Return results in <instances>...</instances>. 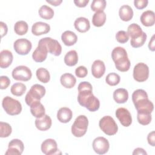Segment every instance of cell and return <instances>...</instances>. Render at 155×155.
I'll use <instances>...</instances> for the list:
<instances>
[{"label": "cell", "mask_w": 155, "mask_h": 155, "mask_svg": "<svg viewBox=\"0 0 155 155\" xmlns=\"http://www.w3.org/2000/svg\"><path fill=\"white\" fill-rule=\"evenodd\" d=\"M12 77L16 81H28L32 76L31 70L25 65H19L15 67L12 73Z\"/></svg>", "instance_id": "9"}, {"label": "cell", "mask_w": 155, "mask_h": 155, "mask_svg": "<svg viewBox=\"0 0 155 155\" xmlns=\"http://www.w3.org/2000/svg\"><path fill=\"white\" fill-rule=\"evenodd\" d=\"M88 74V70L84 66H79L75 70V74L78 78H84Z\"/></svg>", "instance_id": "42"}, {"label": "cell", "mask_w": 155, "mask_h": 155, "mask_svg": "<svg viewBox=\"0 0 155 155\" xmlns=\"http://www.w3.org/2000/svg\"><path fill=\"white\" fill-rule=\"evenodd\" d=\"M30 112L34 117L40 118L45 115V109L40 101H38L30 106Z\"/></svg>", "instance_id": "28"}, {"label": "cell", "mask_w": 155, "mask_h": 155, "mask_svg": "<svg viewBox=\"0 0 155 155\" xmlns=\"http://www.w3.org/2000/svg\"><path fill=\"white\" fill-rule=\"evenodd\" d=\"M0 30H1V34L2 38L5 35H6L8 31V28L6 24L2 21L0 22Z\"/></svg>", "instance_id": "46"}, {"label": "cell", "mask_w": 155, "mask_h": 155, "mask_svg": "<svg viewBox=\"0 0 155 155\" xmlns=\"http://www.w3.org/2000/svg\"><path fill=\"white\" fill-rule=\"evenodd\" d=\"M137 111H147L151 113L154 110V105L148 97L141 98L133 102Z\"/></svg>", "instance_id": "15"}, {"label": "cell", "mask_w": 155, "mask_h": 155, "mask_svg": "<svg viewBox=\"0 0 155 155\" xmlns=\"http://www.w3.org/2000/svg\"><path fill=\"white\" fill-rule=\"evenodd\" d=\"M148 48L150 50L154 51L155 50V45H154V35H153L148 43Z\"/></svg>", "instance_id": "48"}, {"label": "cell", "mask_w": 155, "mask_h": 155, "mask_svg": "<svg viewBox=\"0 0 155 155\" xmlns=\"http://www.w3.org/2000/svg\"><path fill=\"white\" fill-rule=\"evenodd\" d=\"M38 13H39V16L42 18H43L44 19H47V20L51 19L54 16L53 10L51 7H50L46 5H42L39 8Z\"/></svg>", "instance_id": "32"}, {"label": "cell", "mask_w": 155, "mask_h": 155, "mask_svg": "<svg viewBox=\"0 0 155 155\" xmlns=\"http://www.w3.org/2000/svg\"><path fill=\"white\" fill-rule=\"evenodd\" d=\"M38 44L44 45L46 47L48 52L56 56H58L61 54L62 47L59 42L50 37L42 38L39 41Z\"/></svg>", "instance_id": "7"}, {"label": "cell", "mask_w": 155, "mask_h": 155, "mask_svg": "<svg viewBox=\"0 0 155 155\" xmlns=\"http://www.w3.org/2000/svg\"><path fill=\"white\" fill-rule=\"evenodd\" d=\"M137 119L138 122L143 125H148L152 119L151 114L147 111H137Z\"/></svg>", "instance_id": "35"}, {"label": "cell", "mask_w": 155, "mask_h": 155, "mask_svg": "<svg viewBox=\"0 0 155 155\" xmlns=\"http://www.w3.org/2000/svg\"><path fill=\"white\" fill-rule=\"evenodd\" d=\"M31 47V42L25 38L18 39L16 40L13 44L15 51L20 55L28 54L30 51Z\"/></svg>", "instance_id": "10"}, {"label": "cell", "mask_w": 155, "mask_h": 155, "mask_svg": "<svg viewBox=\"0 0 155 155\" xmlns=\"http://www.w3.org/2000/svg\"><path fill=\"white\" fill-rule=\"evenodd\" d=\"M60 82L62 85L66 88H73L76 82V78L71 73H64L60 78Z\"/></svg>", "instance_id": "25"}, {"label": "cell", "mask_w": 155, "mask_h": 155, "mask_svg": "<svg viewBox=\"0 0 155 155\" xmlns=\"http://www.w3.org/2000/svg\"><path fill=\"white\" fill-rule=\"evenodd\" d=\"M46 90L44 87L40 84H34L27 93L25 101L28 106H31L35 102L40 101L44 96Z\"/></svg>", "instance_id": "3"}, {"label": "cell", "mask_w": 155, "mask_h": 155, "mask_svg": "<svg viewBox=\"0 0 155 155\" xmlns=\"http://www.w3.org/2000/svg\"><path fill=\"white\" fill-rule=\"evenodd\" d=\"M116 41L121 44H124L128 42L129 39V36L124 30H120L117 32L116 34Z\"/></svg>", "instance_id": "41"}, {"label": "cell", "mask_w": 155, "mask_h": 155, "mask_svg": "<svg viewBox=\"0 0 155 155\" xmlns=\"http://www.w3.org/2000/svg\"><path fill=\"white\" fill-rule=\"evenodd\" d=\"M119 15L123 21H129L133 16V8L128 5H123L119 8Z\"/></svg>", "instance_id": "27"}, {"label": "cell", "mask_w": 155, "mask_h": 155, "mask_svg": "<svg viewBox=\"0 0 155 155\" xmlns=\"http://www.w3.org/2000/svg\"><path fill=\"white\" fill-rule=\"evenodd\" d=\"M78 62V55L76 50H72L68 51L64 56V62L68 66H74Z\"/></svg>", "instance_id": "29"}, {"label": "cell", "mask_w": 155, "mask_h": 155, "mask_svg": "<svg viewBox=\"0 0 155 155\" xmlns=\"http://www.w3.org/2000/svg\"><path fill=\"white\" fill-rule=\"evenodd\" d=\"M10 84V79L6 76H1L0 77V88L1 90L6 89Z\"/></svg>", "instance_id": "43"}, {"label": "cell", "mask_w": 155, "mask_h": 155, "mask_svg": "<svg viewBox=\"0 0 155 155\" xmlns=\"http://www.w3.org/2000/svg\"><path fill=\"white\" fill-rule=\"evenodd\" d=\"M120 81V76L116 73H110L105 78V82L110 86L117 85Z\"/></svg>", "instance_id": "40"}, {"label": "cell", "mask_w": 155, "mask_h": 155, "mask_svg": "<svg viewBox=\"0 0 155 155\" xmlns=\"http://www.w3.org/2000/svg\"><path fill=\"white\" fill-rule=\"evenodd\" d=\"M107 5L105 0H93L91 4V9L95 12H104Z\"/></svg>", "instance_id": "37"}, {"label": "cell", "mask_w": 155, "mask_h": 155, "mask_svg": "<svg viewBox=\"0 0 155 155\" xmlns=\"http://www.w3.org/2000/svg\"><path fill=\"white\" fill-rule=\"evenodd\" d=\"M147 34L143 31L142 34L138 38L131 39L130 44L133 48H139L143 45L147 40Z\"/></svg>", "instance_id": "38"}, {"label": "cell", "mask_w": 155, "mask_h": 155, "mask_svg": "<svg viewBox=\"0 0 155 155\" xmlns=\"http://www.w3.org/2000/svg\"><path fill=\"white\" fill-rule=\"evenodd\" d=\"M105 72V65L104 62L101 60H96L91 65L92 75L97 79L101 78Z\"/></svg>", "instance_id": "16"}, {"label": "cell", "mask_w": 155, "mask_h": 155, "mask_svg": "<svg viewBox=\"0 0 155 155\" xmlns=\"http://www.w3.org/2000/svg\"><path fill=\"white\" fill-rule=\"evenodd\" d=\"M72 111L67 107H62L57 112V118L60 122L67 123L71 119Z\"/></svg>", "instance_id": "23"}, {"label": "cell", "mask_w": 155, "mask_h": 155, "mask_svg": "<svg viewBox=\"0 0 155 155\" xmlns=\"http://www.w3.org/2000/svg\"><path fill=\"white\" fill-rule=\"evenodd\" d=\"M47 54L48 50L46 47L44 45L38 44L32 54V58L36 62H42L46 59Z\"/></svg>", "instance_id": "19"}, {"label": "cell", "mask_w": 155, "mask_h": 155, "mask_svg": "<svg viewBox=\"0 0 155 155\" xmlns=\"http://www.w3.org/2000/svg\"><path fill=\"white\" fill-rule=\"evenodd\" d=\"M140 20L141 23L146 27L153 26L155 23V14L152 10H146L142 13Z\"/></svg>", "instance_id": "21"}, {"label": "cell", "mask_w": 155, "mask_h": 155, "mask_svg": "<svg viewBox=\"0 0 155 155\" xmlns=\"http://www.w3.org/2000/svg\"><path fill=\"white\" fill-rule=\"evenodd\" d=\"M36 75L38 79L42 83L46 84L49 82L50 79V75L49 71L45 68H39L37 69Z\"/></svg>", "instance_id": "33"}, {"label": "cell", "mask_w": 155, "mask_h": 155, "mask_svg": "<svg viewBox=\"0 0 155 155\" xmlns=\"http://www.w3.org/2000/svg\"><path fill=\"white\" fill-rule=\"evenodd\" d=\"M13 56L12 53L8 50H3L0 53V67L2 68L8 67L12 63Z\"/></svg>", "instance_id": "20"}, {"label": "cell", "mask_w": 155, "mask_h": 155, "mask_svg": "<svg viewBox=\"0 0 155 155\" xmlns=\"http://www.w3.org/2000/svg\"><path fill=\"white\" fill-rule=\"evenodd\" d=\"M28 29L27 23L24 21H17L14 25V31L18 35H24L27 33Z\"/></svg>", "instance_id": "36"}, {"label": "cell", "mask_w": 155, "mask_h": 155, "mask_svg": "<svg viewBox=\"0 0 155 155\" xmlns=\"http://www.w3.org/2000/svg\"><path fill=\"white\" fill-rule=\"evenodd\" d=\"M89 2V0H74V3L79 7H85Z\"/></svg>", "instance_id": "47"}, {"label": "cell", "mask_w": 155, "mask_h": 155, "mask_svg": "<svg viewBox=\"0 0 155 155\" xmlns=\"http://www.w3.org/2000/svg\"><path fill=\"white\" fill-rule=\"evenodd\" d=\"M35 123L36 127L39 130L46 131L50 128L52 124V120L48 115L45 114L42 117L36 118Z\"/></svg>", "instance_id": "18"}, {"label": "cell", "mask_w": 155, "mask_h": 155, "mask_svg": "<svg viewBox=\"0 0 155 155\" xmlns=\"http://www.w3.org/2000/svg\"><path fill=\"white\" fill-rule=\"evenodd\" d=\"M133 78L135 81L142 82L147 81L149 76V68L147 64L143 62L137 63L134 67Z\"/></svg>", "instance_id": "8"}, {"label": "cell", "mask_w": 155, "mask_h": 155, "mask_svg": "<svg viewBox=\"0 0 155 155\" xmlns=\"http://www.w3.org/2000/svg\"><path fill=\"white\" fill-rule=\"evenodd\" d=\"M42 152L45 155H51L58 153V145L55 140L47 139L44 140L41 146Z\"/></svg>", "instance_id": "14"}, {"label": "cell", "mask_w": 155, "mask_h": 155, "mask_svg": "<svg viewBox=\"0 0 155 155\" xmlns=\"http://www.w3.org/2000/svg\"><path fill=\"white\" fill-rule=\"evenodd\" d=\"M46 2L51 4L52 5L58 6V5H59L62 3V0H51V1L46 0Z\"/></svg>", "instance_id": "50"}, {"label": "cell", "mask_w": 155, "mask_h": 155, "mask_svg": "<svg viewBox=\"0 0 155 155\" xmlns=\"http://www.w3.org/2000/svg\"><path fill=\"white\" fill-rule=\"evenodd\" d=\"M106 21V14L104 12H95L92 18L93 24L97 27L104 25Z\"/></svg>", "instance_id": "31"}, {"label": "cell", "mask_w": 155, "mask_h": 155, "mask_svg": "<svg viewBox=\"0 0 155 155\" xmlns=\"http://www.w3.org/2000/svg\"><path fill=\"white\" fill-rule=\"evenodd\" d=\"M99 126L101 130L108 136L114 135L118 130L117 124L110 116H105L102 117L99 120Z\"/></svg>", "instance_id": "6"}, {"label": "cell", "mask_w": 155, "mask_h": 155, "mask_svg": "<svg viewBox=\"0 0 155 155\" xmlns=\"http://www.w3.org/2000/svg\"><path fill=\"white\" fill-rule=\"evenodd\" d=\"M148 3V0H134V5L135 7L137 9L142 10L145 8Z\"/></svg>", "instance_id": "44"}, {"label": "cell", "mask_w": 155, "mask_h": 155, "mask_svg": "<svg viewBox=\"0 0 155 155\" xmlns=\"http://www.w3.org/2000/svg\"><path fill=\"white\" fill-rule=\"evenodd\" d=\"M61 40L64 45L67 46H71L76 43L78 41V36L74 32L67 30L62 34Z\"/></svg>", "instance_id": "24"}, {"label": "cell", "mask_w": 155, "mask_h": 155, "mask_svg": "<svg viewBox=\"0 0 155 155\" xmlns=\"http://www.w3.org/2000/svg\"><path fill=\"white\" fill-rule=\"evenodd\" d=\"M27 90L25 85L21 82L15 83L12 85L10 88L12 94L16 96H21L24 94Z\"/></svg>", "instance_id": "34"}, {"label": "cell", "mask_w": 155, "mask_h": 155, "mask_svg": "<svg viewBox=\"0 0 155 155\" xmlns=\"http://www.w3.org/2000/svg\"><path fill=\"white\" fill-rule=\"evenodd\" d=\"M93 148L98 154H104L108 152L110 148L108 140L104 137H97L93 142Z\"/></svg>", "instance_id": "11"}, {"label": "cell", "mask_w": 155, "mask_h": 155, "mask_svg": "<svg viewBox=\"0 0 155 155\" xmlns=\"http://www.w3.org/2000/svg\"><path fill=\"white\" fill-rule=\"evenodd\" d=\"M133 154L135 155V154H143V155H147V152L142 148H137L136 149L134 150L133 152Z\"/></svg>", "instance_id": "49"}, {"label": "cell", "mask_w": 155, "mask_h": 155, "mask_svg": "<svg viewBox=\"0 0 155 155\" xmlns=\"http://www.w3.org/2000/svg\"><path fill=\"white\" fill-rule=\"evenodd\" d=\"M78 101L79 104L90 111L94 112L100 107L99 100L93 95L91 84L87 81L81 82L78 87Z\"/></svg>", "instance_id": "1"}, {"label": "cell", "mask_w": 155, "mask_h": 155, "mask_svg": "<svg viewBox=\"0 0 155 155\" xmlns=\"http://www.w3.org/2000/svg\"><path fill=\"white\" fill-rule=\"evenodd\" d=\"M111 58L117 70L120 71H127L130 68V61L126 50L121 47H115L111 52Z\"/></svg>", "instance_id": "2"}, {"label": "cell", "mask_w": 155, "mask_h": 155, "mask_svg": "<svg viewBox=\"0 0 155 155\" xmlns=\"http://www.w3.org/2000/svg\"><path fill=\"white\" fill-rule=\"evenodd\" d=\"M2 106L9 115L15 116L21 113L22 105L20 102L10 96H5L2 101Z\"/></svg>", "instance_id": "5"}, {"label": "cell", "mask_w": 155, "mask_h": 155, "mask_svg": "<svg viewBox=\"0 0 155 155\" xmlns=\"http://www.w3.org/2000/svg\"><path fill=\"white\" fill-rule=\"evenodd\" d=\"M143 33L141 27L136 23L130 24L127 28V33L131 39H134L139 37Z\"/></svg>", "instance_id": "30"}, {"label": "cell", "mask_w": 155, "mask_h": 155, "mask_svg": "<svg viewBox=\"0 0 155 155\" xmlns=\"http://www.w3.org/2000/svg\"><path fill=\"white\" fill-rule=\"evenodd\" d=\"M50 30V26L45 22H36L31 27V32L35 36H40L48 33Z\"/></svg>", "instance_id": "17"}, {"label": "cell", "mask_w": 155, "mask_h": 155, "mask_svg": "<svg viewBox=\"0 0 155 155\" xmlns=\"http://www.w3.org/2000/svg\"><path fill=\"white\" fill-rule=\"evenodd\" d=\"M74 26L76 30L81 33H85L89 30L90 28V24L89 20L84 17L78 18L74 22Z\"/></svg>", "instance_id": "22"}, {"label": "cell", "mask_w": 155, "mask_h": 155, "mask_svg": "<svg viewBox=\"0 0 155 155\" xmlns=\"http://www.w3.org/2000/svg\"><path fill=\"white\" fill-rule=\"evenodd\" d=\"M113 99L117 104H124L128 101V91L122 88H117L113 92Z\"/></svg>", "instance_id": "26"}, {"label": "cell", "mask_w": 155, "mask_h": 155, "mask_svg": "<svg viewBox=\"0 0 155 155\" xmlns=\"http://www.w3.org/2000/svg\"><path fill=\"white\" fill-rule=\"evenodd\" d=\"M12 132V128L10 125L7 122H0V137H7Z\"/></svg>", "instance_id": "39"}, {"label": "cell", "mask_w": 155, "mask_h": 155, "mask_svg": "<svg viewBox=\"0 0 155 155\" xmlns=\"http://www.w3.org/2000/svg\"><path fill=\"white\" fill-rule=\"evenodd\" d=\"M88 125V120L85 115L78 116L71 126V133L76 137H81L85 135Z\"/></svg>", "instance_id": "4"}, {"label": "cell", "mask_w": 155, "mask_h": 155, "mask_svg": "<svg viewBox=\"0 0 155 155\" xmlns=\"http://www.w3.org/2000/svg\"><path fill=\"white\" fill-rule=\"evenodd\" d=\"M116 116L120 123L124 127H129L132 123V117L130 111L125 108L120 107L116 110Z\"/></svg>", "instance_id": "13"}, {"label": "cell", "mask_w": 155, "mask_h": 155, "mask_svg": "<svg viewBox=\"0 0 155 155\" xmlns=\"http://www.w3.org/2000/svg\"><path fill=\"white\" fill-rule=\"evenodd\" d=\"M148 143L152 147L155 146V132L152 131L147 136Z\"/></svg>", "instance_id": "45"}, {"label": "cell", "mask_w": 155, "mask_h": 155, "mask_svg": "<svg viewBox=\"0 0 155 155\" xmlns=\"http://www.w3.org/2000/svg\"><path fill=\"white\" fill-rule=\"evenodd\" d=\"M24 149L23 142L18 139H12L8 145V149L5 153V155H21Z\"/></svg>", "instance_id": "12"}]
</instances>
